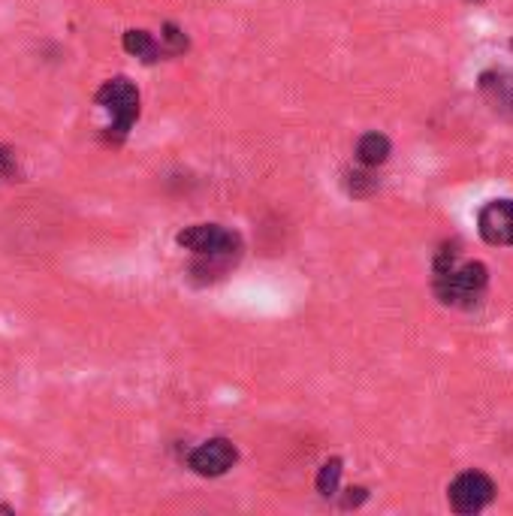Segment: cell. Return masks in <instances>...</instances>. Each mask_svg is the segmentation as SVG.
I'll list each match as a JSON object with an SVG mask.
<instances>
[{
  "label": "cell",
  "mask_w": 513,
  "mask_h": 516,
  "mask_svg": "<svg viewBox=\"0 0 513 516\" xmlns=\"http://www.w3.org/2000/svg\"><path fill=\"white\" fill-rule=\"evenodd\" d=\"M357 157L363 166H381L390 157V139L384 133H366L357 142Z\"/></svg>",
  "instance_id": "8"
},
{
  "label": "cell",
  "mask_w": 513,
  "mask_h": 516,
  "mask_svg": "<svg viewBox=\"0 0 513 516\" xmlns=\"http://www.w3.org/2000/svg\"><path fill=\"white\" fill-rule=\"evenodd\" d=\"M160 46H163V55H182L188 49V37H185L182 28H176L173 22H169V25H163Z\"/></svg>",
  "instance_id": "10"
},
{
  "label": "cell",
  "mask_w": 513,
  "mask_h": 516,
  "mask_svg": "<svg viewBox=\"0 0 513 516\" xmlns=\"http://www.w3.org/2000/svg\"><path fill=\"white\" fill-rule=\"evenodd\" d=\"M360 501H366V489H363V486L348 489V495H345V507H357Z\"/></svg>",
  "instance_id": "12"
},
{
  "label": "cell",
  "mask_w": 513,
  "mask_h": 516,
  "mask_svg": "<svg viewBox=\"0 0 513 516\" xmlns=\"http://www.w3.org/2000/svg\"><path fill=\"white\" fill-rule=\"evenodd\" d=\"M477 227L483 242L507 248L513 245V200H492L480 209Z\"/></svg>",
  "instance_id": "5"
},
{
  "label": "cell",
  "mask_w": 513,
  "mask_h": 516,
  "mask_svg": "<svg viewBox=\"0 0 513 516\" xmlns=\"http://www.w3.org/2000/svg\"><path fill=\"white\" fill-rule=\"evenodd\" d=\"M495 498V483L483 474V471H462L450 489H447V501L456 513L468 516V513H480L489 501Z\"/></svg>",
  "instance_id": "4"
},
{
  "label": "cell",
  "mask_w": 513,
  "mask_h": 516,
  "mask_svg": "<svg viewBox=\"0 0 513 516\" xmlns=\"http://www.w3.org/2000/svg\"><path fill=\"white\" fill-rule=\"evenodd\" d=\"M489 272L483 263H456L453 248H441L435 257V293L444 305H474L486 290Z\"/></svg>",
  "instance_id": "1"
},
{
  "label": "cell",
  "mask_w": 513,
  "mask_h": 516,
  "mask_svg": "<svg viewBox=\"0 0 513 516\" xmlns=\"http://www.w3.org/2000/svg\"><path fill=\"white\" fill-rule=\"evenodd\" d=\"M0 176H13V154L0 148Z\"/></svg>",
  "instance_id": "13"
},
{
  "label": "cell",
  "mask_w": 513,
  "mask_h": 516,
  "mask_svg": "<svg viewBox=\"0 0 513 516\" xmlns=\"http://www.w3.org/2000/svg\"><path fill=\"white\" fill-rule=\"evenodd\" d=\"M338 480H341V459H329L320 465V474H317V492L320 495H335L338 492Z\"/></svg>",
  "instance_id": "9"
},
{
  "label": "cell",
  "mask_w": 513,
  "mask_h": 516,
  "mask_svg": "<svg viewBox=\"0 0 513 516\" xmlns=\"http://www.w3.org/2000/svg\"><path fill=\"white\" fill-rule=\"evenodd\" d=\"M510 100H513V97H510Z\"/></svg>",
  "instance_id": "14"
},
{
  "label": "cell",
  "mask_w": 513,
  "mask_h": 516,
  "mask_svg": "<svg viewBox=\"0 0 513 516\" xmlns=\"http://www.w3.org/2000/svg\"><path fill=\"white\" fill-rule=\"evenodd\" d=\"M236 459H239V453H236L233 441H227V438H212V441L200 444V447L191 453L188 465H191L197 474H203V477H221V474H227V471L236 465Z\"/></svg>",
  "instance_id": "6"
},
{
  "label": "cell",
  "mask_w": 513,
  "mask_h": 516,
  "mask_svg": "<svg viewBox=\"0 0 513 516\" xmlns=\"http://www.w3.org/2000/svg\"><path fill=\"white\" fill-rule=\"evenodd\" d=\"M348 179H351L348 188H351L354 197H366V194H372L378 188V182L369 176V172H354V176H348Z\"/></svg>",
  "instance_id": "11"
},
{
  "label": "cell",
  "mask_w": 513,
  "mask_h": 516,
  "mask_svg": "<svg viewBox=\"0 0 513 516\" xmlns=\"http://www.w3.org/2000/svg\"><path fill=\"white\" fill-rule=\"evenodd\" d=\"M176 242L185 251H194L197 257H209V260H230L239 251V236L221 224H194L182 230Z\"/></svg>",
  "instance_id": "2"
},
{
  "label": "cell",
  "mask_w": 513,
  "mask_h": 516,
  "mask_svg": "<svg viewBox=\"0 0 513 516\" xmlns=\"http://www.w3.org/2000/svg\"><path fill=\"white\" fill-rule=\"evenodd\" d=\"M97 103L112 115L109 130H115L118 136H127V130L139 118V91H136V85L130 79H124V76L109 79L97 91Z\"/></svg>",
  "instance_id": "3"
},
{
  "label": "cell",
  "mask_w": 513,
  "mask_h": 516,
  "mask_svg": "<svg viewBox=\"0 0 513 516\" xmlns=\"http://www.w3.org/2000/svg\"><path fill=\"white\" fill-rule=\"evenodd\" d=\"M124 49L133 55V58H139L142 64H154V61H160V55H163V46L154 40V34H148V31H124Z\"/></svg>",
  "instance_id": "7"
}]
</instances>
